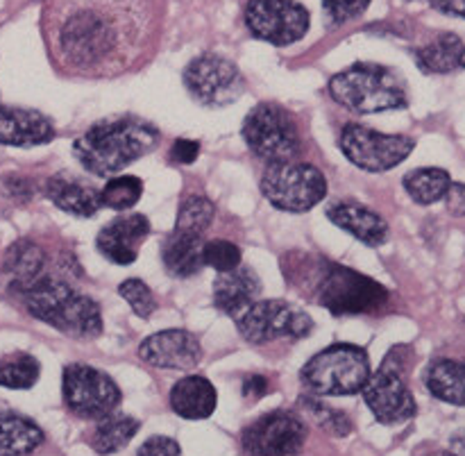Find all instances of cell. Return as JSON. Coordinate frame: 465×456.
<instances>
[{
    "mask_svg": "<svg viewBox=\"0 0 465 456\" xmlns=\"http://www.w3.org/2000/svg\"><path fill=\"white\" fill-rule=\"evenodd\" d=\"M157 14L150 0H48L45 35L59 68L112 77L150 48Z\"/></svg>",
    "mask_w": 465,
    "mask_h": 456,
    "instance_id": "cell-1",
    "label": "cell"
},
{
    "mask_svg": "<svg viewBox=\"0 0 465 456\" xmlns=\"http://www.w3.org/2000/svg\"><path fill=\"white\" fill-rule=\"evenodd\" d=\"M159 136L162 134L157 127L143 118L125 116L100 121L73 144V154L86 173L109 177L154 150Z\"/></svg>",
    "mask_w": 465,
    "mask_h": 456,
    "instance_id": "cell-2",
    "label": "cell"
},
{
    "mask_svg": "<svg viewBox=\"0 0 465 456\" xmlns=\"http://www.w3.org/2000/svg\"><path fill=\"white\" fill-rule=\"evenodd\" d=\"M21 300L30 316L64 334L77 339H95L103 334V316L95 300L50 273L30 286Z\"/></svg>",
    "mask_w": 465,
    "mask_h": 456,
    "instance_id": "cell-3",
    "label": "cell"
},
{
    "mask_svg": "<svg viewBox=\"0 0 465 456\" xmlns=\"http://www.w3.org/2000/svg\"><path fill=\"white\" fill-rule=\"evenodd\" d=\"M330 94L354 114H380L409 104L404 82L381 64H352L330 80Z\"/></svg>",
    "mask_w": 465,
    "mask_h": 456,
    "instance_id": "cell-4",
    "label": "cell"
},
{
    "mask_svg": "<svg viewBox=\"0 0 465 456\" xmlns=\"http://www.w3.org/2000/svg\"><path fill=\"white\" fill-rule=\"evenodd\" d=\"M371 372L366 350L352 343H334L309 359L300 377L302 384L321 398H348L361 393Z\"/></svg>",
    "mask_w": 465,
    "mask_h": 456,
    "instance_id": "cell-5",
    "label": "cell"
},
{
    "mask_svg": "<svg viewBox=\"0 0 465 456\" xmlns=\"http://www.w3.org/2000/svg\"><path fill=\"white\" fill-rule=\"evenodd\" d=\"M312 280L318 304L330 309L334 316L372 313L389 302V291L380 282L339 263L322 262Z\"/></svg>",
    "mask_w": 465,
    "mask_h": 456,
    "instance_id": "cell-6",
    "label": "cell"
},
{
    "mask_svg": "<svg viewBox=\"0 0 465 456\" xmlns=\"http://www.w3.org/2000/svg\"><path fill=\"white\" fill-rule=\"evenodd\" d=\"M245 145L268 164L295 162L302 153L298 125L284 107L275 103H259L243 121Z\"/></svg>",
    "mask_w": 465,
    "mask_h": 456,
    "instance_id": "cell-7",
    "label": "cell"
},
{
    "mask_svg": "<svg viewBox=\"0 0 465 456\" xmlns=\"http://www.w3.org/2000/svg\"><path fill=\"white\" fill-rule=\"evenodd\" d=\"M262 193L272 207L282 212L304 213L325 200L327 180L312 164H268L262 175Z\"/></svg>",
    "mask_w": 465,
    "mask_h": 456,
    "instance_id": "cell-8",
    "label": "cell"
},
{
    "mask_svg": "<svg viewBox=\"0 0 465 456\" xmlns=\"http://www.w3.org/2000/svg\"><path fill=\"white\" fill-rule=\"evenodd\" d=\"M232 318L239 334L252 345L271 343L277 339H304L313 330L309 313L282 300H252L232 313Z\"/></svg>",
    "mask_w": 465,
    "mask_h": 456,
    "instance_id": "cell-9",
    "label": "cell"
},
{
    "mask_svg": "<svg viewBox=\"0 0 465 456\" xmlns=\"http://www.w3.org/2000/svg\"><path fill=\"white\" fill-rule=\"evenodd\" d=\"M339 148L350 164L368 173H386L400 166L416 148V141L404 134H384L372 127L350 123L343 127Z\"/></svg>",
    "mask_w": 465,
    "mask_h": 456,
    "instance_id": "cell-10",
    "label": "cell"
},
{
    "mask_svg": "<svg viewBox=\"0 0 465 456\" xmlns=\"http://www.w3.org/2000/svg\"><path fill=\"white\" fill-rule=\"evenodd\" d=\"M363 400L381 425H400L416 416L418 404L402 375V357L398 350L389 352L380 371L371 372L363 386Z\"/></svg>",
    "mask_w": 465,
    "mask_h": 456,
    "instance_id": "cell-11",
    "label": "cell"
},
{
    "mask_svg": "<svg viewBox=\"0 0 465 456\" xmlns=\"http://www.w3.org/2000/svg\"><path fill=\"white\" fill-rule=\"evenodd\" d=\"M64 404L68 411L86 421H100L121 404V389L107 372L84 363H71L64 368L62 380Z\"/></svg>",
    "mask_w": 465,
    "mask_h": 456,
    "instance_id": "cell-12",
    "label": "cell"
},
{
    "mask_svg": "<svg viewBox=\"0 0 465 456\" xmlns=\"http://www.w3.org/2000/svg\"><path fill=\"white\" fill-rule=\"evenodd\" d=\"M184 86L200 104L225 107L241 98L245 91V80L230 59L204 53L186 66Z\"/></svg>",
    "mask_w": 465,
    "mask_h": 456,
    "instance_id": "cell-13",
    "label": "cell"
},
{
    "mask_svg": "<svg viewBox=\"0 0 465 456\" xmlns=\"http://www.w3.org/2000/svg\"><path fill=\"white\" fill-rule=\"evenodd\" d=\"M307 7L295 0H248L245 25L257 39L272 45H291L309 32Z\"/></svg>",
    "mask_w": 465,
    "mask_h": 456,
    "instance_id": "cell-14",
    "label": "cell"
},
{
    "mask_svg": "<svg viewBox=\"0 0 465 456\" xmlns=\"http://www.w3.org/2000/svg\"><path fill=\"white\" fill-rule=\"evenodd\" d=\"M307 441L302 421L289 411H271L243 431V448L250 456H300Z\"/></svg>",
    "mask_w": 465,
    "mask_h": 456,
    "instance_id": "cell-15",
    "label": "cell"
},
{
    "mask_svg": "<svg viewBox=\"0 0 465 456\" xmlns=\"http://www.w3.org/2000/svg\"><path fill=\"white\" fill-rule=\"evenodd\" d=\"M139 357L153 368L191 371L203 359V345L186 330H163L141 341Z\"/></svg>",
    "mask_w": 465,
    "mask_h": 456,
    "instance_id": "cell-16",
    "label": "cell"
},
{
    "mask_svg": "<svg viewBox=\"0 0 465 456\" xmlns=\"http://www.w3.org/2000/svg\"><path fill=\"white\" fill-rule=\"evenodd\" d=\"M150 221L143 213H127V216L114 218L112 223L100 230L95 239V248L118 266H130L139 257V245L148 239Z\"/></svg>",
    "mask_w": 465,
    "mask_h": 456,
    "instance_id": "cell-17",
    "label": "cell"
},
{
    "mask_svg": "<svg viewBox=\"0 0 465 456\" xmlns=\"http://www.w3.org/2000/svg\"><path fill=\"white\" fill-rule=\"evenodd\" d=\"M54 139V125L35 109L0 104V144L14 148H35Z\"/></svg>",
    "mask_w": 465,
    "mask_h": 456,
    "instance_id": "cell-18",
    "label": "cell"
},
{
    "mask_svg": "<svg viewBox=\"0 0 465 456\" xmlns=\"http://www.w3.org/2000/svg\"><path fill=\"white\" fill-rule=\"evenodd\" d=\"M3 280L12 293L21 298L30 286L48 275V257L44 250L32 241H18L7 250L3 259Z\"/></svg>",
    "mask_w": 465,
    "mask_h": 456,
    "instance_id": "cell-19",
    "label": "cell"
},
{
    "mask_svg": "<svg viewBox=\"0 0 465 456\" xmlns=\"http://www.w3.org/2000/svg\"><path fill=\"white\" fill-rule=\"evenodd\" d=\"M45 198L59 207L62 212L71 213L77 218H91L100 212L103 200H100V191L94 189L86 182L77 180V177L66 175V173H57L45 182Z\"/></svg>",
    "mask_w": 465,
    "mask_h": 456,
    "instance_id": "cell-20",
    "label": "cell"
},
{
    "mask_svg": "<svg viewBox=\"0 0 465 456\" xmlns=\"http://www.w3.org/2000/svg\"><path fill=\"white\" fill-rule=\"evenodd\" d=\"M327 218L336 227L345 230L361 243L371 245V248H377V245L389 239V225H386L384 218L372 212V209L363 207V204L336 203L327 209Z\"/></svg>",
    "mask_w": 465,
    "mask_h": 456,
    "instance_id": "cell-21",
    "label": "cell"
},
{
    "mask_svg": "<svg viewBox=\"0 0 465 456\" xmlns=\"http://www.w3.org/2000/svg\"><path fill=\"white\" fill-rule=\"evenodd\" d=\"M218 393L212 382L203 375H186L171 389L173 411L186 421H204L216 411Z\"/></svg>",
    "mask_w": 465,
    "mask_h": 456,
    "instance_id": "cell-22",
    "label": "cell"
},
{
    "mask_svg": "<svg viewBox=\"0 0 465 456\" xmlns=\"http://www.w3.org/2000/svg\"><path fill=\"white\" fill-rule=\"evenodd\" d=\"M213 304L225 313H236L259 298L262 293V280L250 266H236L234 271L218 273L213 282Z\"/></svg>",
    "mask_w": 465,
    "mask_h": 456,
    "instance_id": "cell-23",
    "label": "cell"
},
{
    "mask_svg": "<svg viewBox=\"0 0 465 456\" xmlns=\"http://www.w3.org/2000/svg\"><path fill=\"white\" fill-rule=\"evenodd\" d=\"M44 431L21 413L0 411V456H27L41 448Z\"/></svg>",
    "mask_w": 465,
    "mask_h": 456,
    "instance_id": "cell-24",
    "label": "cell"
},
{
    "mask_svg": "<svg viewBox=\"0 0 465 456\" xmlns=\"http://www.w3.org/2000/svg\"><path fill=\"white\" fill-rule=\"evenodd\" d=\"M203 236L175 232L168 236L162 250V262L173 277H193L204 268Z\"/></svg>",
    "mask_w": 465,
    "mask_h": 456,
    "instance_id": "cell-25",
    "label": "cell"
},
{
    "mask_svg": "<svg viewBox=\"0 0 465 456\" xmlns=\"http://www.w3.org/2000/svg\"><path fill=\"white\" fill-rule=\"evenodd\" d=\"M425 384L440 402L465 407V362L439 359L427 371Z\"/></svg>",
    "mask_w": 465,
    "mask_h": 456,
    "instance_id": "cell-26",
    "label": "cell"
},
{
    "mask_svg": "<svg viewBox=\"0 0 465 456\" xmlns=\"http://www.w3.org/2000/svg\"><path fill=\"white\" fill-rule=\"evenodd\" d=\"M139 421L127 413H109L100 418L98 425L94 427L89 443L98 454H114L121 448H125L139 431Z\"/></svg>",
    "mask_w": 465,
    "mask_h": 456,
    "instance_id": "cell-27",
    "label": "cell"
},
{
    "mask_svg": "<svg viewBox=\"0 0 465 456\" xmlns=\"http://www.w3.org/2000/svg\"><path fill=\"white\" fill-rule=\"evenodd\" d=\"M461 53V36L445 32V35L436 36L430 45L416 50V62L425 73H450L459 68Z\"/></svg>",
    "mask_w": 465,
    "mask_h": 456,
    "instance_id": "cell-28",
    "label": "cell"
},
{
    "mask_svg": "<svg viewBox=\"0 0 465 456\" xmlns=\"http://www.w3.org/2000/svg\"><path fill=\"white\" fill-rule=\"evenodd\" d=\"M404 189L411 195L413 203L418 204H434L445 198L450 184V173L443 168H416V171L407 173L402 180Z\"/></svg>",
    "mask_w": 465,
    "mask_h": 456,
    "instance_id": "cell-29",
    "label": "cell"
},
{
    "mask_svg": "<svg viewBox=\"0 0 465 456\" xmlns=\"http://www.w3.org/2000/svg\"><path fill=\"white\" fill-rule=\"evenodd\" d=\"M41 366L32 354L14 352L0 359V386L12 391H27L39 382Z\"/></svg>",
    "mask_w": 465,
    "mask_h": 456,
    "instance_id": "cell-30",
    "label": "cell"
},
{
    "mask_svg": "<svg viewBox=\"0 0 465 456\" xmlns=\"http://www.w3.org/2000/svg\"><path fill=\"white\" fill-rule=\"evenodd\" d=\"M213 203L204 195H191L182 203L180 212L175 218V232H184V234L203 236L209 230L213 221Z\"/></svg>",
    "mask_w": 465,
    "mask_h": 456,
    "instance_id": "cell-31",
    "label": "cell"
},
{
    "mask_svg": "<svg viewBox=\"0 0 465 456\" xmlns=\"http://www.w3.org/2000/svg\"><path fill=\"white\" fill-rule=\"evenodd\" d=\"M143 195V182L134 175H116L109 177L107 184L100 189V200L103 207L116 209V212H127L134 207Z\"/></svg>",
    "mask_w": 465,
    "mask_h": 456,
    "instance_id": "cell-32",
    "label": "cell"
},
{
    "mask_svg": "<svg viewBox=\"0 0 465 456\" xmlns=\"http://www.w3.org/2000/svg\"><path fill=\"white\" fill-rule=\"evenodd\" d=\"M203 262L204 266L213 268L216 273L234 271L236 266H241V250L239 245L232 243V241H209L203 248Z\"/></svg>",
    "mask_w": 465,
    "mask_h": 456,
    "instance_id": "cell-33",
    "label": "cell"
},
{
    "mask_svg": "<svg viewBox=\"0 0 465 456\" xmlns=\"http://www.w3.org/2000/svg\"><path fill=\"white\" fill-rule=\"evenodd\" d=\"M302 404H304V409L309 411V416H312L313 421H316L318 425L322 427V430L330 431V434L348 436L350 430H352V422H350V418L345 416V413H341V411H336V409L327 407V404H322L321 400L304 398Z\"/></svg>",
    "mask_w": 465,
    "mask_h": 456,
    "instance_id": "cell-34",
    "label": "cell"
},
{
    "mask_svg": "<svg viewBox=\"0 0 465 456\" xmlns=\"http://www.w3.org/2000/svg\"><path fill=\"white\" fill-rule=\"evenodd\" d=\"M118 295L130 304L132 312L139 318H150L154 313V309H157L153 291H150V286L145 284L143 280H134V277H132V280L121 282Z\"/></svg>",
    "mask_w": 465,
    "mask_h": 456,
    "instance_id": "cell-35",
    "label": "cell"
},
{
    "mask_svg": "<svg viewBox=\"0 0 465 456\" xmlns=\"http://www.w3.org/2000/svg\"><path fill=\"white\" fill-rule=\"evenodd\" d=\"M327 14L334 23H345L350 18H357L371 5V0H322Z\"/></svg>",
    "mask_w": 465,
    "mask_h": 456,
    "instance_id": "cell-36",
    "label": "cell"
},
{
    "mask_svg": "<svg viewBox=\"0 0 465 456\" xmlns=\"http://www.w3.org/2000/svg\"><path fill=\"white\" fill-rule=\"evenodd\" d=\"M136 456H182L180 443L168 436H150L143 445L139 448Z\"/></svg>",
    "mask_w": 465,
    "mask_h": 456,
    "instance_id": "cell-37",
    "label": "cell"
},
{
    "mask_svg": "<svg viewBox=\"0 0 465 456\" xmlns=\"http://www.w3.org/2000/svg\"><path fill=\"white\" fill-rule=\"evenodd\" d=\"M200 154V144L193 139H177L171 148V159L177 164H193Z\"/></svg>",
    "mask_w": 465,
    "mask_h": 456,
    "instance_id": "cell-38",
    "label": "cell"
},
{
    "mask_svg": "<svg viewBox=\"0 0 465 456\" xmlns=\"http://www.w3.org/2000/svg\"><path fill=\"white\" fill-rule=\"evenodd\" d=\"M443 200L452 216H465V184H450Z\"/></svg>",
    "mask_w": 465,
    "mask_h": 456,
    "instance_id": "cell-39",
    "label": "cell"
},
{
    "mask_svg": "<svg viewBox=\"0 0 465 456\" xmlns=\"http://www.w3.org/2000/svg\"><path fill=\"white\" fill-rule=\"evenodd\" d=\"M268 393V380L262 375H250L243 380V395L248 400H259Z\"/></svg>",
    "mask_w": 465,
    "mask_h": 456,
    "instance_id": "cell-40",
    "label": "cell"
},
{
    "mask_svg": "<svg viewBox=\"0 0 465 456\" xmlns=\"http://www.w3.org/2000/svg\"><path fill=\"white\" fill-rule=\"evenodd\" d=\"M430 3L431 7L439 9L440 14L465 18V0H430Z\"/></svg>",
    "mask_w": 465,
    "mask_h": 456,
    "instance_id": "cell-41",
    "label": "cell"
},
{
    "mask_svg": "<svg viewBox=\"0 0 465 456\" xmlns=\"http://www.w3.org/2000/svg\"><path fill=\"white\" fill-rule=\"evenodd\" d=\"M457 445H459V450H461V454L465 456V431L457 439Z\"/></svg>",
    "mask_w": 465,
    "mask_h": 456,
    "instance_id": "cell-42",
    "label": "cell"
},
{
    "mask_svg": "<svg viewBox=\"0 0 465 456\" xmlns=\"http://www.w3.org/2000/svg\"><path fill=\"white\" fill-rule=\"evenodd\" d=\"M430 456H459V454L448 452V450H440V452H434V454H430Z\"/></svg>",
    "mask_w": 465,
    "mask_h": 456,
    "instance_id": "cell-43",
    "label": "cell"
},
{
    "mask_svg": "<svg viewBox=\"0 0 465 456\" xmlns=\"http://www.w3.org/2000/svg\"><path fill=\"white\" fill-rule=\"evenodd\" d=\"M459 68H465V45H463V53H461V59H459Z\"/></svg>",
    "mask_w": 465,
    "mask_h": 456,
    "instance_id": "cell-44",
    "label": "cell"
},
{
    "mask_svg": "<svg viewBox=\"0 0 465 456\" xmlns=\"http://www.w3.org/2000/svg\"><path fill=\"white\" fill-rule=\"evenodd\" d=\"M0 104H3V103H0Z\"/></svg>",
    "mask_w": 465,
    "mask_h": 456,
    "instance_id": "cell-45",
    "label": "cell"
}]
</instances>
